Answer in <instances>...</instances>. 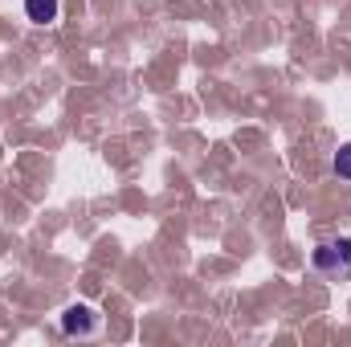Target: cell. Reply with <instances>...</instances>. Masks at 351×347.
<instances>
[{
    "mask_svg": "<svg viewBox=\"0 0 351 347\" xmlns=\"http://www.w3.org/2000/svg\"><path fill=\"white\" fill-rule=\"evenodd\" d=\"M311 265L327 282H348L351 278V233H335L311 250Z\"/></svg>",
    "mask_w": 351,
    "mask_h": 347,
    "instance_id": "1",
    "label": "cell"
},
{
    "mask_svg": "<svg viewBox=\"0 0 351 347\" xmlns=\"http://www.w3.org/2000/svg\"><path fill=\"white\" fill-rule=\"evenodd\" d=\"M98 323H102V319H98V311H94V307L74 302V307H66V311H62V323H58V327H62V335H94V331H98Z\"/></svg>",
    "mask_w": 351,
    "mask_h": 347,
    "instance_id": "2",
    "label": "cell"
},
{
    "mask_svg": "<svg viewBox=\"0 0 351 347\" xmlns=\"http://www.w3.org/2000/svg\"><path fill=\"white\" fill-rule=\"evenodd\" d=\"M25 16L37 25H49L58 21V0H25Z\"/></svg>",
    "mask_w": 351,
    "mask_h": 347,
    "instance_id": "3",
    "label": "cell"
},
{
    "mask_svg": "<svg viewBox=\"0 0 351 347\" xmlns=\"http://www.w3.org/2000/svg\"><path fill=\"white\" fill-rule=\"evenodd\" d=\"M331 168H335V176H339V180H351V143H339V152H335Z\"/></svg>",
    "mask_w": 351,
    "mask_h": 347,
    "instance_id": "4",
    "label": "cell"
}]
</instances>
